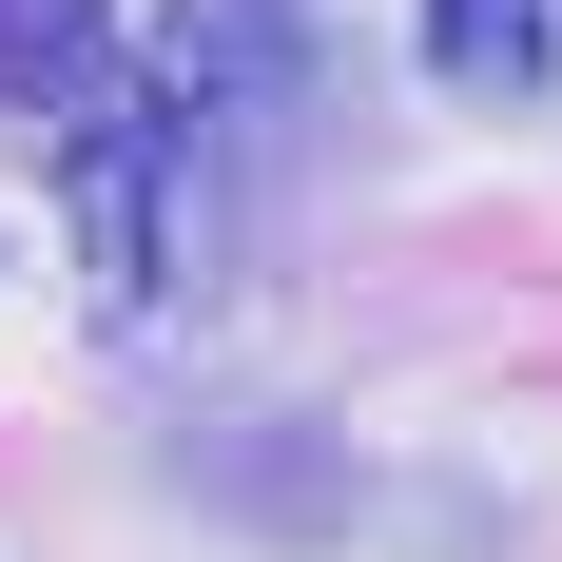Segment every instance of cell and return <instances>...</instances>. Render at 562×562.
Wrapping results in <instances>:
<instances>
[{
	"mask_svg": "<svg viewBox=\"0 0 562 562\" xmlns=\"http://www.w3.org/2000/svg\"><path fill=\"white\" fill-rule=\"evenodd\" d=\"M116 58H136L116 0H0V116H20V136H78Z\"/></svg>",
	"mask_w": 562,
	"mask_h": 562,
	"instance_id": "obj_1",
	"label": "cell"
},
{
	"mask_svg": "<svg viewBox=\"0 0 562 562\" xmlns=\"http://www.w3.org/2000/svg\"><path fill=\"white\" fill-rule=\"evenodd\" d=\"M427 58H447L465 98H543V0H427Z\"/></svg>",
	"mask_w": 562,
	"mask_h": 562,
	"instance_id": "obj_2",
	"label": "cell"
}]
</instances>
